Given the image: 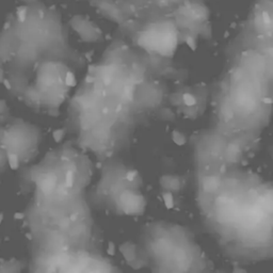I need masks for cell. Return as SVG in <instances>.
Returning <instances> with one entry per match:
<instances>
[{"mask_svg":"<svg viewBox=\"0 0 273 273\" xmlns=\"http://www.w3.org/2000/svg\"><path fill=\"white\" fill-rule=\"evenodd\" d=\"M182 98H183V103H185L188 107H192V106H194L195 104H196V99H195V97L193 96V95L189 94V93L183 94Z\"/></svg>","mask_w":273,"mask_h":273,"instance_id":"6da1fadb","label":"cell"},{"mask_svg":"<svg viewBox=\"0 0 273 273\" xmlns=\"http://www.w3.org/2000/svg\"><path fill=\"white\" fill-rule=\"evenodd\" d=\"M173 141L175 142V143H176L177 145H182V144H185V143H186L185 136H183L181 133L177 132V131H174V132H173Z\"/></svg>","mask_w":273,"mask_h":273,"instance_id":"7a4b0ae2","label":"cell"},{"mask_svg":"<svg viewBox=\"0 0 273 273\" xmlns=\"http://www.w3.org/2000/svg\"><path fill=\"white\" fill-rule=\"evenodd\" d=\"M163 200H164V203H165V206H167L168 209H171L173 208L174 206V201H173V196H172L171 193H165L163 195Z\"/></svg>","mask_w":273,"mask_h":273,"instance_id":"3957f363","label":"cell"},{"mask_svg":"<svg viewBox=\"0 0 273 273\" xmlns=\"http://www.w3.org/2000/svg\"><path fill=\"white\" fill-rule=\"evenodd\" d=\"M65 83L69 86H73L76 84V79H75V76L73 73H70V72L66 73V76H65Z\"/></svg>","mask_w":273,"mask_h":273,"instance_id":"277c9868","label":"cell"},{"mask_svg":"<svg viewBox=\"0 0 273 273\" xmlns=\"http://www.w3.org/2000/svg\"><path fill=\"white\" fill-rule=\"evenodd\" d=\"M9 163H10L11 169L16 170L18 168V159H17L15 155H9Z\"/></svg>","mask_w":273,"mask_h":273,"instance_id":"5b68a950","label":"cell"},{"mask_svg":"<svg viewBox=\"0 0 273 273\" xmlns=\"http://www.w3.org/2000/svg\"><path fill=\"white\" fill-rule=\"evenodd\" d=\"M65 182H66V186L68 188L73 187V173L70 171H68L66 173V177H65Z\"/></svg>","mask_w":273,"mask_h":273,"instance_id":"8992f818","label":"cell"},{"mask_svg":"<svg viewBox=\"0 0 273 273\" xmlns=\"http://www.w3.org/2000/svg\"><path fill=\"white\" fill-rule=\"evenodd\" d=\"M62 135H63V131L62 130H56L55 132H53V138L57 142H59L61 139H62Z\"/></svg>","mask_w":273,"mask_h":273,"instance_id":"52a82bcc","label":"cell"},{"mask_svg":"<svg viewBox=\"0 0 273 273\" xmlns=\"http://www.w3.org/2000/svg\"><path fill=\"white\" fill-rule=\"evenodd\" d=\"M135 175H136V173H135V172H128V173H127V175H126V177H127V179H128L129 181H132V180L134 179Z\"/></svg>","mask_w":273,"mask_h":273,"instance_id":"ba28073f","label":"cell"},{"mask_svg":"<svg viewBox=\"0 0 273 273\" xmlns=\"http://www.w3.org/2000/svg\"><path fill=\"white\" fill-rule=\"evenodd\" d=\"M108 254L109 255H113L114 254V245L113 243H109V249H108Z\"/></svg>","mask_w":273,"mask_h":273,"instance_id":"9c48e42d","label":"cell"},{"mask_svg":"<svg viewBox=\"0 0 273 273\" xmlns=\"http://www.w3.org/2000/svg\"><path fill=\"white\" fill-rule=\"evenodd\" d=\"M2 83H3V85H4L5 88L8 89V90H10V89H11V84H10V82H9L7 79H3V80H2Z\"/></svg>","mask_w":273,"mask_h":273,"instance_id":"30bf717a","label":"cell"},{"mask_svg":"<svg viewBox=\"0 0 273 273\" xmlns=\"http://www.w3.org/2000/svg\"><path fill=\"white\" fill-rule=\"evenodd\" d=\"M263 102H264L265 104L270 105V104L272 103V99H271V97H264V98H263Z\"/></svg>","mask_w":273,"mask_h":273,"instance_id":"8fae6325","label":"cell"},{"mask_svg":"<svg viewBox=\"0 0 273 273\" xmlns=\"http://www.w3.org/2000/svg\"><path fill=\"white\" fill-rule=\"evenodd\" d=\"M22 217H23V216L21 215V213H19V212L15 213V216H14V218H15V219H17V220H18V219H22Z\"/></svg>","mask_w":273,"mask_h":273,"instance_id":"7c38bea8","label":"cell"},{"mask_svg":"<svg viewBox=\"0 0 273 273\" xmlns=\"http://www.w3.org/2000/svg\"><path fill=\"white\" fill-rule=\"evenodd\" d=\"M110 82H111L110 78H106V79H105V83H106V84H109Z\"/></svg>","mask_w":273,"mask_h":273,"instance_id":"4fadbf2b","label":"cell"},{"mask_svg":"<svg viewBox=\"0 0 273 273\" xmlns=\"http://www.w3.org/2000/svg\"><path fill=\"white\" fill-rule=\"evenodd\" d=\"M1 221H2V215H0V223H1Z\"/></svg>","mask_w":273,"mask_h":273,"instance_id":"5bb4252c","label":"cell"}]
</instances>
